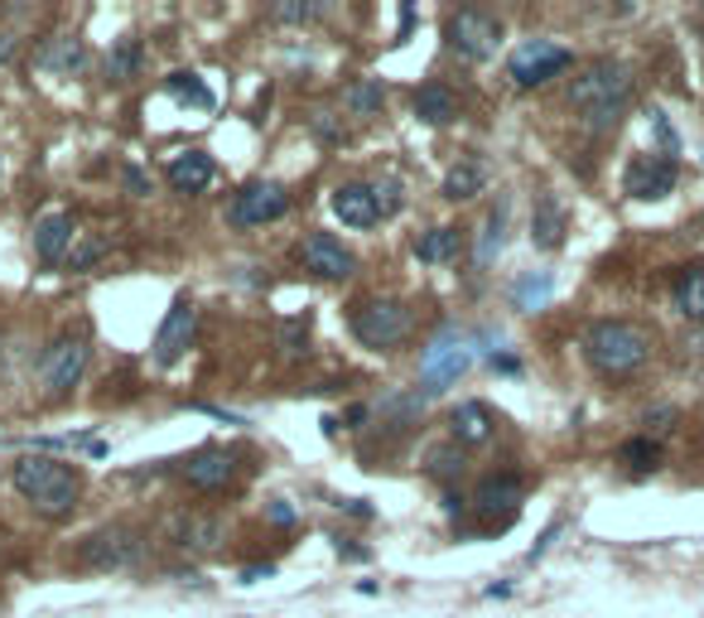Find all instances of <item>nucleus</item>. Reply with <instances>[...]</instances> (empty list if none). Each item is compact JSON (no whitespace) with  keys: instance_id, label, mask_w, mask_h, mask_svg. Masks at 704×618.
<instances>
[{"instance_id":"2","label":"nucleus","mask_w":704,"mask_h":618,"mask_svg":"<svg viewBox=\"0 0 704 618\" xmlns=\"http://www.w3.org/2000/svg\"><path fill=\"white\" fill-rule=\"evenodd\" d=\"M10 483H15L24 503L49 522L69 517L73 503H77V479H73L69 464H59V459H39V454L20 459V464L10 469Z\"/></svg>"},{"instance_id":"34","label":"nucleus","mask_w":704,"mask_h":618,"mask_svg":"<svg viewBox=\"0 0 704 618\" xmlns=\"http://www.w3.org/2000/svg\"><path fill=\"white\" fill-rule=\"evenodd\" d=\"M502 222H507V218H502V208H497V213H493V218H487L483 247H477V266H487V261H493V256L502 252Z\"/></svg>"},{"instance_id":"30","label":"nucleus","mask_w":704,"mask_h":618,"mask_svg":"<svg viewBox=\"0 0 704 618\" xmlns=\"http://www.w3.org/2000/svg\"><path fill=\"white\" fill-rule=\"evenodd\" d=\"M169 92H175V97L179 102H193V107L198 112H212V92L203 87V83H198V77L193 73H169V83H165Z\"/></svg>"},{"instance_id":"26","label":"nucleus","mask_w":704,"mask_h":618,"mask_svg":"<svg viewBox=\"0 0 704 618\" xmlns=\"http://www.w3.org/2000/svg\"><path fill=\"white\" fill-rule=\"evenodd\" d=\"M39 63H44L49 73H77L87 63V54H83V44H77V39H53Z\"/></svg>"},{"instance_id":"29","label":"nucleus","mask_w":704,"mask_h":618,"mask_svg":"<svg viewBox=\"0 0 704 618\" xmlns=\"http://www.w3.org/2000/svg\"><path fill=\"white\" fill-rule=\"evenodd\" d=\"M550 291H555V281L546 271L540 275H526V281H516V291H512V300H516V310H540L550 300Z\"/></svg>"},{"instance_id":"25","label":"nucleus","mask_w":704,"mask_h":618,"mask_svg":"<svg viewBox=\"0 0 704 618\" xmlns=\"http://www.w3.org/2000/svg\"><path fill=\"white\" fill-rule=\"evenodd\" d=\"M381 102H387V87H381V77H367V83H353L343 92V107L353 116H377Z\"/></svg>"},{"instance_id":"14","label":"nucleus","mask_w":704,"mask_h":618,"mask_svg":"<svg viewBox=\"0 0 704 618\" xmlns=\"http://www.w3.org/2000/svg\"><path fill=\"white\" fill-rule=\"evenodd\" d=\"M175 542H179L183 551H198V556H208V551H218L222 542H228V522H222L218 512H193V517H179Z\"/></svg>"},{"instance_id":"35","label":"nucleus","mask_w":704,"mask_h":618,"mask_svg":"<svg viewBox=\"0 0 704 618\" xmlns=\"http://www.w3.org/2000/svg\"><path fill=\"white\" fill-rule=\"evenodd\" d=\"M304 338H309V320H290V324L281 328L285 353H300V348H304Z\"/></svg>"},{"instance_id":"41","label":"nucleus","mask_w":704,"mask_h":618,"mask_svg":"<svg viewBox=\"0 0 704 618\" xmlns=\"http://www.w3.org/2000/svg\"><path fill=\"white\" fill-rule=\"evenodd\" d=\"M10 59H15V39L0 34V63H10Z\"/></svg>"},{"instance_id":"36","label":"nucleus","mask_w":704,"mask_h":618,"mask_svg":"<svg viewBox=\"0 0 704 618\" xmlns=\"http://www.w3.org/2000/svg\"><path fill=\"white\" fill-rule=\"evenodd\" d=\"M430 469L440 473V479H454V473L463 469V454H454V450H434V454H430Z\"/></svg>"},{"instance_id":"28","label":"nucleus","mask_w":704,"mask_h":618,"mask_svg":"<svg viewBox=\"0 0 704 618\" xmlns=\"http://www.w3.org/2000/svg\"><path fill=\"white\" fill-rule=\"evenodd\" d=\"M477 189H483V169L469 165V160L454 165V169L444 175V199H454V203H459V199H473Z\"/></svg>"},{"instance_id":"16","label":"nucleus","mask_w":704,"mask_h":618,"mask_svg":"<svg viewBox=\"0 0 704 618\" xmlns=\"http://www.w3.org/2000/svg\"><path fill=\"white\" fill-rule=\"evenodd\" d=\"M477 512H483L487 522H507L516 517V503H522V479H512V473H502V479H483L477 483Z\"/></svg>"},{"instance_id":"19","label":"nucleus","mask_w":704,"mask_h":618,"mask_svg":"<svg viewBox=\"0 0 704 618\" xmlns=\"http://www.w3.org/2000/svg\"><path fill=\"white\" fill-rule=\"evenodd\" d=\"M212 160L203 150H189V155H179V160H169V169H165V179H169V189L175 193H203L208 184H212Z\"/></svg>"},{"instance_id":"39","label":"nucleus","mask_w":704,"mask_h":618,"mask_svg":"<svg viewBox=\"0 0 704 618\" xmlns=\"http://www.w3.org/2000/svg\"><path fill=\"white\" fill-rule=\"evenodd\" d=\"M126 189L130 193H150V179H145L140 169H126Z\"/></svg>"},{"instance_id":"11","label":"nucleus","mask_w":704,"mask_h":618,"mask_svg":"<svg viewBox=\"0 0 704 618\" xmlns=\"http://www.w3.org/2000/svg\"><path fill=\"white\" fill-rule=\"evenodd\" d=\"M193 328H198V310H193V300H175L165 314V324H159V334H155V363L159 367H175L183 353H189L193 344Z\"/></svg>"},{"instance_id":"23","label":"nucleus","mask_w":704,"mask_h":618,"mask_svg":"<svg viewBox=\"0 0 704 618\" xmlns=\"http://www.w3.org/2000/svg\"><path fill=\"white\" fill-rule=\"evenodd\" d=\"M459 247H463L459 228H434V232H424L420 242H416V256L430 261V266H440V261H454L459 256Z\"/></svg>"},{"instance_id":"17","label":"nucleus","mask_w":704,"mask_h":618,"mask_svg":"<svg viewBox=\"0 0 704 618\" xmlns=\"http://www.w3.org/2000/svg\"><path fill=\"white\" fill-rule=\"evenodd\" d=\"M69 247H73V218L69 213H44L34 222V252L44 266H59Z\"/></svg>"},{"instance_id":"9","label":"nucleus","mask_w":704,"mask_h":618,"mask_svg":"<svg viewBox=\"0 0 704 618\" xmlns=\"http://www.w3.org/2000/svg\"><path fill=\"white\" fill-rule=\"evenodd\" d=\"M145 556V542L140 532L130 527H106V532H92L83 542V561L97 565V570H126V565H136Z\"/></svg>"},{"instance_id":"33","label":"nucleus","mask_w":704,"mask_h":618,"mask_svg":"<svg viewBox=\"0 0 704 618\" xmlns=\"http://www.w3.org/2000/svg\"><path fill=\"white\" fill-rule=\"evenodd\" d=\"M371 199H377V213L381 218H391V213H401V208H406V193H401V184H396V179L371 184Z\"/></svg>"},{"instance_id":"13","label":"nucleus","mask_w":704,"mask_h":618,"mask_svg":"<svg viewBox=\"0 0 704 618\" xmlns=\"http://www.w3.org/2000/svg\"><path fill=\"white\" fill-rule=\"evenodd\" d=\"M304 266H309L314 275H324V281H348L353 275V252L343 242H334L328 232H314L309 242H304Z\"/></svg>"},{"instance_id":"20","label":"nucleus","mask_w":704,"mask_h":618,"mask_svg":"<svg viewBox=\"0 0 704 618\" xmlns=\"http://www.w3.org/2000/svg\"><path fill=\"white\" fill-rule=\"evenodd\" d=\"M449 430H454L459 444H483L493 436V411L483 401H459L454 416H449Z\"/></svg>"},{"instance_id":"8","label":"nucleus","mask_w":704,"mask_h":618,"mask_svg":"<svg viewBox=\"0 0 704 618\" xmlns=\"http://www.w3.org/2000/svg\"><path fill=\"white\" fill-rule=\"evenodd\" d=\"M83 367H87V344L83 338H53L44 363H39V377H44V391L49 397H63L83 383Z\"/></svg>"},{"instance_id":"40","label":"nucleus","mask_w":704,"mask_h":618,"mask_svg":"<svg viewBox=\"0 0 704 618\" xmlns=\"http://www.w3.org/2000/svg\"><path fill=\"white\" fill-rule=\"evenodd\" d=\"M261 580H271V565H265V570H261V565H251V570H242V585H261Z\"/></svg>"},{"instance_id":"3","label":"nucleus","mask_w":704,"mask_h":618,"mask_svg":"<svg viewBox=\"0 0 704 618\" xmlns=\"http://www.w3.org/2000/svg\"><path fill=\"white\" fill-rule=\"evenodd\" d=\"M584 358H589L599 373L608 377H628L637 373L647 358H652V338L642 334L637 324H622V320H603L584 334Z\"/></svg>"},{"instance_id":"32","label":"nucleus","mask_w":704,"mask_h":618,"mask_svg":"<svg viewBox=\"0 0 704 618\" xmlns=\"http://www.w3.org/2000/svg\"><path fill=\"white\" fill-rule=\"evenodd\" d=\"M622 464L628 469H637V473H652L656 464H661V444L656 440H632V444H622Z\"/></svg>"},{"instance_id":"1","label":"nucleus","mask_w":704,"mask_h":618,"mask_svg":"<svg viewBox=\"0 0 704 618\" xmlns=\"http://www.w3.org/2000/svg\"><path fill=\"white\" fill-rule=\"evenodd\" d=\"M628 102H632V73L613 59L593 63V69H584L575 83H569V107H575L584 116V126H593V130L618 126Z\"/></svg>"},{"instance_id":"38","label":"nucleus","mask_w":704,"mask_h":618,"mask_svg":"<svg viewBox=\"0 0 704 618\" xmlns=\"http://www.w3.org/2000/svg\"><path fill=\"white\" fill-rule=\"evenodd\" d=\"M271 522H275V527H290V522H295V507H290V503H271Z\"/></svg>"},{"instance_id":"31","label":"nucleus","mask_w":704,"mask_h":618,"mask_svg":"<svg viewBox=\"0 0 704 618\" xmlns=\"http://www.w3.org/2000/svg\"><path fill=\"white\" fill-rule=\"evenodd\" d=\"M324 0H281V6H271V20H281V24H309L324 15Z\"/></svg>"},{"instance_id":"7","label":"nucleus","mask_w":704,"mask_h":618,"mask_svg":"<svg viewBox=\"0 0 704 618\" xmlns=\"http://www.w3.org/2000/svg\"><path fill=\"white\" fill-rule=\"evenodd\" d=\"M449 49L473 63L493 59L497 44H502V24L493 15H483V10H459V15H449Z\"/></svg>"},{"instance_id":"15","label":"nucleus","mask_w":704,"mask_h":618,"mask_svg":"<svg viewBox=\"0 0 704 618\" xmlns=\"http://www.w3.org/2000/svg\"><path fill=\"white\" fill-rule=\"evenodd\" d=\"M334 218L348 228H377V199H371V184H338L334 189Z\"/></svg>"},{"instance_id":"22","label":"nucleus","mask_w":704,"mask_h":618,"mask_svg":"<svg viewBox=\"0 0 704 618\" xmlns=\"http://www.w3.org/2000/svg\"><path fill=\"white\" fill-rule=\"evenodd\" d=\"M416 116H420V122H430V126H449L459 116L454 92H449L444 83H424L416 92Z\"/></svg>"},{"instance_id":"4","label":"nucleus","mask_w":704,"mask_h":618,"mask_svg":"<svg viewBox=\"0 0 704 618\" xmlns=\"http://www.w3.org/2000/svg\"><path fill=\"white\" fill-rule=\"evenodd\" d=\"M469 367H473L469 338H463L459 328H444V334H434L430 348L420 353V383H424V391H444V387H454Z\"/></svg>"},{"instance_id":"18","label":"nucleus","mask_w":704,"mask_h":618,"mask_svg":"<svg viewBox=\"0 0 704 618\" xmlns=\"http://www.w3.org/2000/svg\"><path fill=\"white\" fill-rule=\"evenodd\" d=\"M232 473H237V464H232V454L228 450H198L189 464H183V479L193 483V489H228L232 483Z\"/></svg>"},{"instance_id":"27","label":"nucleus","mask_w":704,"mask_h":618,"mask_svg":"<svg viewBox=\"0 0 704 618\" xmlns=\"http://www.w3.org/2000/svg\"><path fill=\"white\" fill-rule=\"evenodd\" d=\"M140 73V39H122V44L106 54V77L112 83H126V77Z\"/></svg>"},{"instance_id":"24","label":"nucleus","mask_w":704,"mask_h":618,"mask_svg":"<svg viewBox=\"0 0 704 618\" xmlns=\"http://www.w3.org/2000/svg\"><path fill=\"white\" fill-rule=\"evenodd\" d=\"M675 305H681L690 320H704V261L681 271V281H675Z\"/></svg>"},{"instance_id":"12","label":"nucleus","mask_w":704,"mask_h":618,"mask_svg":"<svg viewBox=\"0 0 704 618\" xmlns=\"http://www.w3.org/2000/svg\"><path fill=\"white\" fill-rule=\"evenodd\" d=\"M290 208V193L281 189V184H246L242 193H237L232 203V222L237 228H261V222H275Z\"/></svg>"},{"instance_id":"10","label":"nucleus","mask_w":704,"mask_h":618,"mask_svg":"<svg viewBox=\"0 0 704 618\" xmlns=\"http://www.w3.org/2000/svg\"><path fill=\"white\" fill-rule=\"evenodd\" d=\"M675 179H681V169H675L671 155H637L628 165V175H622V189L642 203H656L675 189Z\"/></svg>"},{"instance_id":"5","label":"nucleus","mask_w":704,"mask_h":618,"mask_svg":"<svg viewBox=\"0 0 704 618\" xmlns=\"http://www.w3.org/2000/svg\"><path fill=\"white\" fill-rule=\"evenodd\" d=\"M353 334L362 338L367 348H396L410 334V310L401 300H367L353 314Z\"/></svg>"},{"instance_id":"21","label":"nucleus","mask_w":704,"mask_h":618,"mask_svg":"<svg viewBox=\"0 0 704 618\" xmlns=\"http://www.w3.org/2000/svg\"><path fill=\"white\" fill-rule=\"evenodd\" d=\"M530 242L540 247V252H555V247L565 242V213L555 199H536V213H530Z\"/></svg>"},{"instance_id":"37","label":"nucleus","mask_w":704,"mask_h":618,"mask_svg":"<svg viewBox=\"0 0 704 618\" xmlns=\"http://www.w3.org/2000/svg\"><path fill=\"white\" fill-rule=\"evenodd\" d=\"M102 252H106V242H87V247H83V252H77V256H73V271H87V266H92V261H97Z\"/></svg>"},{"instance_id":"6","label":"nucleus","mask_w":704,"mask_h":618,"mask_svg":"<svg viewBox=\"0 0 704 618\" xmlns=\"http://www.w3.org/2000/svg\"><path fill=\"white\" fill-rule=\"evenodd\" d=\"M565 69H569V49L550 44V39H526V44L507 59V73L516 87H540V83H550V77H560Z\"/></svg>"}]
</instances>
